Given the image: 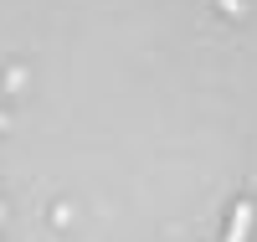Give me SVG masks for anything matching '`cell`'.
I'll return each mask as SVG.
<instances>
[{"mask_svg":"<svg viewBox=\"0 0 257 242\" xmlns=\"http://www.w3.org/2000/svg\"><path fill=\"white\" fill-rule=\"evenodd\" d=\"M247 227H252V201L242 196V201L231 206V222H226V242H242V237H247Z\"/></svg>","mask_w":257,"mask_h":242,"instance_id":"cell-1","label":"cell"}]
</instances>
